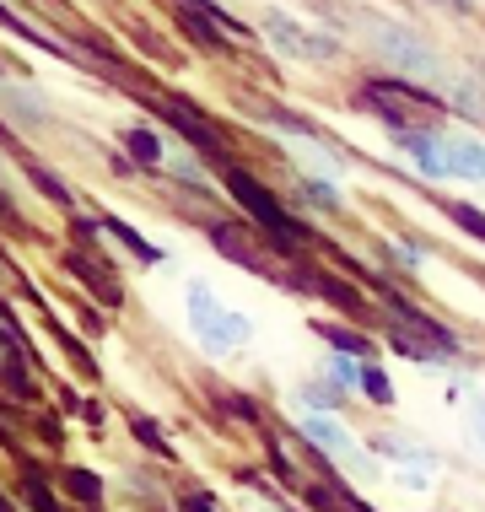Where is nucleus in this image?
<instances>
[{
  "label": "nucleus",
  "mask_w": 485,
  "mask_h": 512,
  "mask_svg": "<svg viewBox=\"0 0 485 512\" xmlns=\"http://www.w3.org/2000/svg\"><path fill=\"white\" fill-rule=\"evenodd\" d=\"M227 189H232V200H238L243 211L254 216V227L265 232V238H270L275 248H286V254H291V248L308 238V227H302V221H291V216L281 211V205H275V195H265V189H259L243 168H232V173H227Z\"/></svg>",
  "instance_id": "1"
},
{
  "label": "nucleus",
  "mask_w": 485,
  "mask_h": 512,
  "mask_svg": "<svg viewBox=\"0 0 485 512\" xmlns=\"http://www.w3.org/2000/svg\"><path fill=\"white\" fill-rule=\"evenodd\" d=\"M135 437H141V442H151L157 453H168V442H162V432H157L151 421H135Z\"/></svg>",
  "instance_id": "14"
},
{
  "label": "nucleus",
  "mask_w": 485,
  "mask_h": 512,
  "mask_svg": "<svg viewBox=\"0 0 485 512\" xmlns=\"http://www.w3.org/2000/svg\"><path fill=\"white\" fill-rule=\"evenodd\" d=\"M194 324L205 329V340L211 345H238L248 329H243V318H227V313H216V302L205 297V292H194Z\"/></svg>",
  "instance_id": "4"
},
{
  "label": "nucleus",
  "mask_w": 485,
  "mask_h": 512,
  "mask_svg": "<svg viewBox=\"0 0 485 512\" xmlns=\"http://www.w3.org/2000/svg\"><path fill=\"white\" fill-rule=\"evenodd\" d=\"M178 17H184V33L194 38V44H205V49H221V38H227V27L238 33V22L232 17H221L216 6H205V0H178Z\"/></svg>",
  "instance_id": "3"
},
{
  "label": "nucleus",
  "mask_w": 485,
  "mask_h": 512,
  "mask_svg": "<svg viewBox=\"0 0 485 512\" xmlns=\"http://www.w3.org/2000/svg\"><path fill=\"white\" fill-rule=\"evenodd\" d=\"M362 103L367 108H378L383 119H394V124H410V119H432L442 114V103L437 98H426V92H415V87H399V81H367L362 87Z\"/></svg>",
  "instance_id": "2"
},
{
  "label": "nucleus",
  "mask_w": 485,
  "mask_h": 512,
  "mask_svg": "<svg viewBox=\"0 0 485 512\" xmlns=\"http://www.w3.org/2000/svg\"><path fill=\"white\" fill-rule=\"evenodd\" d=\"M130 151L141 162H157L162 157V146H157V135H151V130H130Z\"/></svg>",
  "instance_id": "11"
},
{
  "label": "nucleus",
  "mask_w": 485,
  "mask_h": 512,
  "mask_svg": "<svg viewBox=\"0 0 485 512\" xmlns=\"http://www.w3.org/2000/svg\"><path fill=\"white\" fill-rule=\"evenodd\" d=\"M103 227H108V232H114V238H119V243H130V248H135V254H141V259H146V265H157V248H151L146 238H135V232H130V227H124V221H114V216H103Z\"/></svg>",
  "instance_id": "8"
},
{
  "label": "nucleus",
  "mask_w": 485,
  "mask_h": 512,
  "mask_svg": "<svg viewBox=\"0 0 485 512\" xmlns=\"http://www.w3.org/2000/svg\"><path fill=\"white\" fill-rule=\"evenodd\" d=\"M168 119H173L178 130H184V135H189V141L200 146V151H211V157H216V135H211V124H205L200 114H194V108H184V103H168Z\"/></svg>",
  "instance_id": "5"
},
{
  "label": "nucleus",
  "mask_w": 485,
  "mask_h": 512,
  "mask_svg": "<svg viewBox=\"0 0 485 512\" xmlns=\"http://www.w3.org/2000/svg\"><path fill=\"white\" fill-rule=\"evenodd\" d=\"M302 432H308L313 448H324V453H345V432H340L335 421H318V415H313V421L302 426Z\"/></svg>",
  "instance_id": "7"
},
{
  "label": "nucleus",
  "mask_w": 485,
  "mask_h": 512,
  "mask_svg": "<svg viewBox=\"0 0 485 512\" xmlns=\"http://www.w3.org/2000/svg\"><path fill=\"white\" fill-rule=\"evenodd\" d=\"M27 502H33L38 512H60V507H54V496H49V486L38 475H27Z\"/></svg>",
  "instance_id": "12"
},
{
  "label": "nucleus",
  "mask_w": 485,
  "mask_h": 512,
  "mask_svg": "<svg viewBox=\"0 0 485 512\" xmlns=\"http://www.w3.org/2000/svg\"><path fill=\"white\" fill-rule=\"evenodd\" d=\"M362 383H367V399H378V405H388V399H394V394H388V378H383V372H362Z\"/></svg>",
  "instance_id": "13"
},
{
  "label": "nucleus",
  "mask_w": 485,
  "mask_h": 512,
  "mask_svg": "<svg viewBox=\"0 0 485 512\" xmlns=\"http://www.w3.org/2000/svg\"><path fill=\"white\" fill-rule=\"evenodd\" d=\"M184 507H189V512H216L211 502H205V496H189V502H184Z\"/></svg>",
  "instance_id": "15"
},
{
  "label": "nucleus",
  "mask_w": 485,
  "mask_h": 512,
  "mask_svg": "<svg viewBox=\"0 0 485 512\" xmlns=\"http://www.w3.org/2000/svg\"><path fill=\"white\" fill-rule=\"evenodd\" d=\"M480 432H485V410H480Z\"/></svg>",
  "instance_id": "16"
},
{
  "label": "nucleus",
  "mask_w": 485,
  "mask_h": 512,
  "mask_svg": "<svg viewBox=\"0 0 485 512\" xmlns=\"http://www.w3.org/2000/svg\"><path fill=\"white\" fill-rule=\"evenodd\" d=\"M324 340H335L340 351H351V356H367V335H351V329H340V324H324Z\"/></svg>",
  "instance_id": "10"
},
{
  "label": "nucleus",
  "mask_w": 485,
  "mask_h": 512,
  "mask_svg": "<svg viewBox=\"0 0 485 512\" xmlns=\"http://www.w3.org/2000/svg\"><path fill=\"white\" fill-rule=\"evenodd\" d=\"M65 486H71L76 502H97V496H103V486H97L92 469H71V475H65Z\"/></svg>",
  "instance_id": "9"
},
{
  "label": "nucleus",
  "mask_w": 485,
  "mask_h": 512,
  "mask_svg": "<svg viewBox=\"0 0 485 512\" xmlns=\"http://www.w3.org/2000/svg\"><path fill=\"white\" fill-rule=\"evenodd\" d=\"M308 496H313V507H318V512H372L367 502H356V496L345 491V486H324V491L313 486Z\"/></svg>",
  "instance_id": "6"
}]
</instances>
